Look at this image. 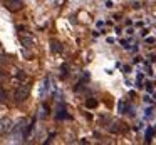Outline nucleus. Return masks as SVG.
Returning <instances> with one entry per match:
<instances>
[{
	"mask_svg": "<svg viewBox=\"0 0 156 145\" xmlns=\"http://www.w3.org/2000/svg\"><path fill=\"white\" fill-rule=\"evenodd\" d=\"M20 40H22V45L27 48H30L32 45H34V38L30 37V35H20Z\"/></svg>",
	"mask_w": 156,
	"mask_h": 145,
	"instance_id": "39448f33",
	"label": "nucleus"
},
{
	"mask_svg": "<svg viewBox=\"0 0 156 145\" xmlns=\"http://www.w3.org/2000/svg\"><path fill=\"white\" fill-rule=\"evenodd\" d=\"M153 133H154V128H148V130H146V140H151Z\"/></svg>",
	"mask_w": 156,
	"mask_h": 145,
	"instance_id": "1a4fd4ad",
	"label": "nucleus"
},
{
	"mask_svg": "<svg viewBox=\"0 0 156 145\" xmlns=\"http://www.w3.org/2000/svg\"><path fill=\"white\" fill-rule=\"evenodd\" d=\"M29 94H30V85H29V84H22L20 87L15 90V100H17V102H24L25 98L29 97Z\"/></svg>",
	"mask_w": 156,
	"mask_h": 145,
	"instance_id": "f03ea898",
	"label": "nucleus"
},
{
	"mask_svg": "<svg viewBox=\"0 0 156 145\" xmlns=\"http://www.w3.org/2000/svg\"><path fill=\"white\" fill-rule=\"evenodd\" d=\"M5 5H7L9 10L15 12L19 8H22V0H5Z\"/></svg>",
	"mask_w": 156,
	"mask_h": 145,
	"instance_id": "7ed1b4c3",
	"label": "nucleus"
},
{
	"mask_svg": "<svg viewBox=\"0 0 156 145\" xmlns=\"http://www.w3.org/2000/svg\"><path fill=\"white\" fill-rule=\"evenodd\" d=\"M10 128H12V122L9 118H0V135L9 132Z\"/></svg>",
	"mask_w": 156,
	"mask_h": 145,
	"instance_id": "20e7f679",
	"label": "nucleus"
},
{
	"mask_svg": "<svg viewBox=\"0 0 156 145\" xmlns=\"http://www.w3.org/2000/svg\"><path fill=\"white\" fill-rule=\"evenodd\" d=\"M52 50H54V52H61V44H59V42H52Z\"/></svg>",
	"mask_w": 156,
	"mask_h": 145,
	"instance_id": "9d476101",
	"label": "nucleus"
},
{
	"mask_svg": "<svg viewBox=\"0 0 156 145\" xmlns=\"http://www.w3.org/2000/svg\"><path fill=\"white\" fill-rule=\"evenodd\" d=\"M5 98H7V92L0 87V102H5Z\"/></svg>",
	"mask_w": 156,
	"mask_h": 145,
	"instance_id": "6e6552de",
	"label": "nucleus"
},
{
	"mask_svg": "<svg viewBox=\"0 0 156 145\" xmlns=\"http://www.w3.org/2000/svg\"><path fill=\"white\" fill-rule=\"evenodd\" d=\"M96 105H98V102H96L94 98H89V100L86 102V107H87V108H94Z\"/></svg>",
	"mask_w": 156,
	"mask_h": 145,
	"instance_id": "0eeeda50",
	"label": "nucleus"
},
{
	"mask_svg": "<svg viewBox=\"0 0 156 145\" xmlns=\"http://www.w3.org/2000/svg\"><path fill=\"white\" fill-rule=\"evenodd\" d=\"M0 80H2V77H0Z\"/></svg>",
	"mask_w": 156,
	"mask_h": 145,
	"instance_id": "9b49d317",
	"label": "nucleus"
},
{
	"mask_svg": "<svg viewBox=\"0 0 156 145\" xmlns=\"http://www.w3.org/2000/svg\"><path fill=\"white\" fill-rule=\"evenodd\" d=\"M59 114H57V118L61 120V118H67V114H66V107L64 105H59Z\"/></svg>",
	"mask_w": 156,
	"mask_h": 145,
	"instance_id": "423d86ee",
	"label": "nucleus"
},
{
	"mask_svg": "<svg viewBox=\"0 0 156 145\" xmlns=\"http://www.w3.org/2000/svg\"><path fill=\"white\" fill-rule=\"evenodd\" d=\"M25 128H27V120H25V118H22V120L19 122L17 125H15L14 132H12L10 142H22V138L27 137V135H25V132H24Z\"/></svg>",
	"mask_w": 156,
	"mask_h": 145,
	"instance_id": "f257e3e1",
	"label": "nucleus"
}]
</instances>
